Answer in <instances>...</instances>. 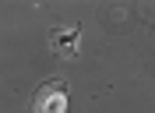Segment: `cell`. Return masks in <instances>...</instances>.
Masks as SVG:
<instances>
[{
    "label": "cell",
    "instance_id": "obj_1",
    "mask_svg": "<svg viewBox=\"0 0 155 113\" xmlns=\"http://www.w3.org/2000/svg\"><path fill=\"white\" fill-rule=\"evenodd\" d=\"M32 113H67V81L64 78H46L32 95Z\"/></svg>",
    "mask_w": 155,
    "mask_h": 113
},
{
    "label": "cell",
    "instance_id": "obj_2",
    "mask_svg": "<svg viewBox=\"0 0 155 113\" xmlns=\"http://www.w3.org/2000/svg\"><path fill=\"white\" fill-rule=\"evenodd\" d=\"M49 50L64 60H74L81 50V28L78 25H53L49 28Z\"/></svg>",
    "mask_w": 155,
    "mask_h": 113
}]
</instances>
